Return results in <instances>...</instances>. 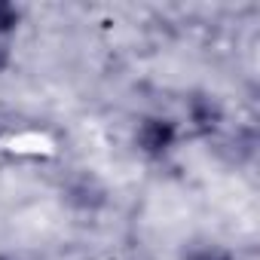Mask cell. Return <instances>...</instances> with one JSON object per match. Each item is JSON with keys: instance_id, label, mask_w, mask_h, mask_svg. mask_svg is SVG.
I'll return each instance as SVG.
<instances>
[{"instance_id": "obj_5", "label": "cell", "mask_w": 260, "mask_h": 260, "mask_svg": "<svg viewBox=\"0 0 260 260\" xmlns=\"http://www.w3.org/2000/svg\"><path fill=\"white\" fill-rule=\"evenodd\" d=\"M181 260H239V254L214 239H196L181 248Z\"/></svg>"}, {"instance_id": "obj_8", "label": "cell", "mask_w": 260, "mask_h": 260, "mask_svg": "<svg viewBox=\"0 0 260 260\" xmlns=\"http://www.w3.org/2000/svg\"><path fill=\"white\" fill-rule=\"evenodd\" d=\"M0 260H13V257H7V254H0Z\"/></svg>"}, {"instance_id": "obj_2", "label": "cell", "mask_w": 260, "mask_h": 260, "mask_svg": "<svg viewBox=\"0 0 260 260\" xmlns=\"http://www.w3.org/2000/svg\"><path fill=\"white\" fill-rule=\"evenodd\" d=\"M181 128H187L193 138L214 141L226 128V104L208 89L190 92L187 101H184V122H181Z\"/></svg>"}, {"instance_id": "obj_9", "label": "cell", "mask_w": 260, "mask_h": 260, "mask_svg": "<svg viewBox=\"0 0 260 260\" xmlns=\"http://www.w3.org/2000/svg\"><path fill=\"white\" fill-rule=\"evenodd\" d=\"M0 138H4V132H0Z\"/></svg>"}, {"instance_id": "obj_6", "label": "cell", "mask_w": 260, "mask_h": 260, "mask_svg": "<svg viewBox=\"0 0 260 260\" xmlns=\"http://www.w3.org/2000/svg\"><path fill=\"white\" fill-rule=\"evenodd\" d=\"M25 22V10L13 0H0V40H13Z\"/></svg>"}, {"instance_id": "obj_7", "label": "cell", "mask_w": 260, "mask_h": 260, "mask_svg": "<svg viewBox=\"0 0 260 260\" xmlns=\"http://www.w3.org/2000/svg\"><path fill=\"white\" fill-rule=\"evenodd\" d=\"M13 40H0V77L4 74H10V68H13Z\"/></svg>"}, {"instance_id": "obj_3", "label": "cell", "mask_w": 260, "mask_h": 260, "mask_svg": "<svg viewBox=\"0 0 260 260\" xmlns=\"http://www.w3.org/2000/svg\"><path fill=\"white\" fill-rule=\"evenodd\" d=\"M61 202L71 211H77V214H98V211L107 208L110 193H107V184L95 172L80 169V172H74V175L64 178V184H61Z\"/></svg>"}, {"instance_id": "obj_4", "label": "cell", "mask_w": 260, "mask_h": 260, "mask_svg": "<svg viewBox=\"0 0 260 260\" xmlns=\"http://www.w3.org/2000/svg\"><path fill=\"white\" fill-rule=\"evenodd\" d=\"M208 144H214L217 159L226 162L230 169H245L257 156V132H254L251 125H236L233 132L223 128V132L214 141H208Z\"/></svg>"}, {"instance_id": "obj_1", "label": "cell", "mask_w": 260, "mask_h": 260, "mask_svg": "<svg viewBox=\"0 0 260 260\" xmlns=\"http://www.w3.org/2000/svg\"><path fill=\"white\" fill-rule=\"evenodd\" d=\"M184 141V128L175 116L166 113H147L138 119L132 144L147 162H166Z\"/></svg>"}]
</instances>
